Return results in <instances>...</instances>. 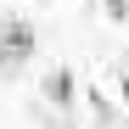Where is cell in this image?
<instances>
[{"label":"cell","mask_w":129,"mask_h":129,"mask_svg":"<svg viewBox=\"0 0 129 129\" xmlns=\"http://www.w3.org/2000/svg\"><path fill=\"white\" fill-rule=\"evenodd\" d=\"M0 51H6V62H28L34 56V28L28 23H0Z\"/></svg>","instance_id":"obj_1"},{"label":"cell","mask_w":129,"mask_h":129,"mask_svg":"<svg viewBox=\"0 0 129 129\" xmlns=\"http://www.w3.org/2000/svg\"><path fill=\"white\" fill-rule=\"evenodd\" d=\"M51 101H56V107L73 101V79H68V73H51Z\"/></svg>","instance_id":"obj_2"},{"label":"cell","mask_w":129,"mask_h":129,"mask_svg":"<svg viewBox=\"0 0 129 129\" xmlns=\"http://www.w3.org/2000/svg\"><path fill=\"white\" fill-rule=\"evenodd\" d=\"M107 17H112V23H123V17H129V0H107Z\"/></svg>","instance_id":"obj_3"},{"label":"cell","mask_w":129,"mask_h":129,"mask_svg":"<svg viewBox=\"0 0 129 129\" xmlns=\"http://www.w3.org/2000/svg\"><path fill=\"white\" fill-rule=\"evenodd\" d=\"M123 107H129V79H123Z\"/></svg>","instance_id":"obj_4"},{"label":"cell","mask_w":129,"mask_h":129,"mask_svg":"<svg viewBox=\"0 0 129 129\" xmlns=\"http://www.w3.org/2000/svg\"><path fill=\"white\" fill-rule=\"evenodd\" d=\"M0 68H6V51H0Z\"/></svg>","instance_id":"obj_5"}]
</instances>
